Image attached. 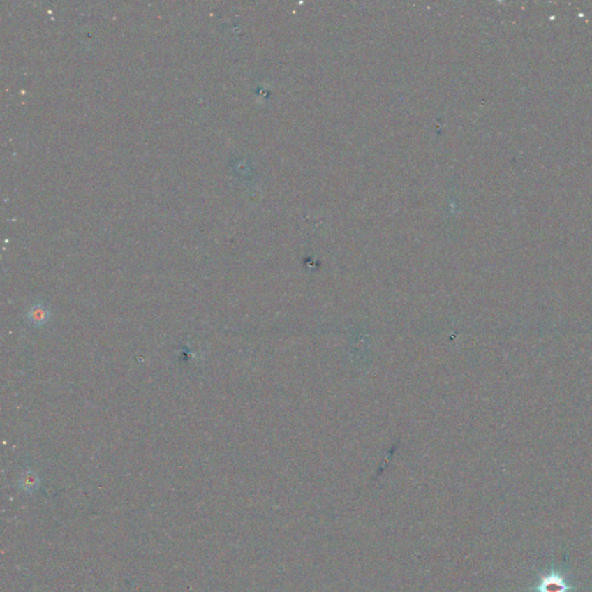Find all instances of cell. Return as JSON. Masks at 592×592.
Instances as JSON below:
<instances>
[{"instance_id": "cell-1", "label": "cell", "mask_w": 592, "mask_h": 592, "mask_svg": "<svg viewBox=\"0 0 592 592\" xmlns=\"http://www.w3.org/2000/svg\"><path fill=\"white\" fill-rule=\"evenodd\" d=\"M570 589H572V586H568L565 579L555 572L542 576L539 586L535 588L538 592H568Z\"/></svg>"}, {"instance_id": "cell-2", "label": "cell", "mask_w": 592, "mask_h": 592, "mask_svg": "<svg viewBox=\"0 0 592 592\" xmlns=\"http://www.w3.org/2000/svg\"><path fill=\"white\" fill-rule=\"evenodd\" d=\"M28 322L34 325V327H43L44 324L47 323V320L50 318V313L42 303H36L31 306V309L28 310L27 313Z\"/></svg>"}, {"instance_id": "cell-3", "label": "cell", "mask_w": 592, "mask_h": 592, "mask_svg": "<svg viewBox=\"0 0 592 592\" xmlns=\"http://www.w3.org/2000/svg\"><path fill=\"white\" fill-rule=\"evenodd\" d=\"M38 484H40V480H38V477L35 475L34 472L27 471L22 475V478L20 480V486L24 488V491H33L38 488Z\"/></svg>"}]
</instances>
